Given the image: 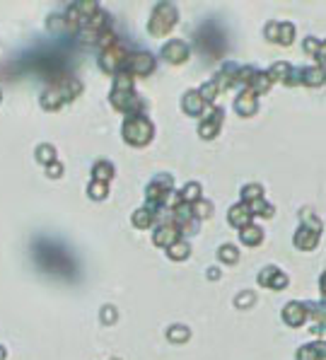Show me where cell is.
I'll return each mask as SVG.
<instances>
[{
  "instance_id": "cell-1",
  "label": "cell",
  "mask_w": 326,
  "mask_h": 360,
  "mask_svg": "<svg viewBox=\"0 0 326 360\" xmlns=\"http://www.w3.org/2000/svg\"><path fill=\"white\" fill-rule=\"evenodd\" d=\"M176 22V8L169 5V3H160L155 12H152V20H150V32L155 36H164L169 32Z\"/></svg>"
},
{
  "instance_id": "cell-2",
  "label": "cell",
  "mask_w": 326,
  "mask_h": 360,
  "mask_svg": "<svg viewBox=\"0 0 326 360\" xmlns=\"http://www.w3.org/2000/svg\"><path fill=\"white\" fill-rule=\"evenodd\" d=\"M123 138L133 145H145L152 138V123L148 119H128L123 123Z\"/></svg>"
},
{
  "instance_id": "cell-3",
  "label": "cell",
  "mask_w": 326,
  "mask_h": 360,
  "mask_svg": "<svg viewBox=\"0 0 326 360\" xmlns=\"http://www.w3.org/2000/svg\"><path fill=\"white\" fill-rule=\"evenodd\" d=\"M126 61H128V49L123 44H116L109 46L107 51L102 54V68L107 70V73H119L121 68L126 66Z\"/></svg>"
},
{
  "instance_id": "cell-4",
  "label": "cell",
  "mask_w": 326,
  "mask_h": 360,
  "mask_svg": "<svg viewBox=\"0 0 326 360\" xmlns=\"http://www.w3.org/2000/svg\"><path fill=\"white\" fill-rule=\"evenodd\" d=\"M152 68H155V56L148 54V51H141V54H135V56H128L126 66L121 68V70H126L133 77V75H148V73H152Z\"/></svg>"
},
{
  "instance_id": "cell-5",
  "label": "cell",
  "mask_w": 326,
  "mask_h": 360,
  "mask_svg": "<svg viewBox=\"0 0 326 360\" xmlns=\"http://www.w3.org/2000/svg\"><path fill=\"white\" fill-rule=\"evenodd\" d=\"M266 36H268L271 41H275V44L288 46L290 41H293V36H295V27H293V24L273 22V24H268V27H266Z\"/></svg>"
},
{
  "instance_id": "cell-6",
  "label": "cell",
  "mask_w": 326,
  "mask_h": 360,
  "mask_svg": "<svg viewBox=\"0 0 326 360\" xmlns=\"http://www.w3.org/2000/svg\"><path fill=\"white\" fill-rule=\"evenodd\" d=\"M111 102H114V107L123 114H130V111L141 109V99L138 95L130 89V92H111Z\"/></svg>"
},
{
  "instance_id": "cell-7",
  "label": "cell",
  "mask_w": 326,
  "mask_h": 360,
  "mask_svg": "<svg viewBox=\"0 0 326 360\" xmlns=\"http://www.w3.org/2000/svg\"><path fill=\"white\" fill-rule=\"evenodd\" d=\"M288 283V276L283 271H278L275 266H271V268H263L259 276V285H263V288H283V285Z\"/></svg>"
},
{
  "instance_id": "cell-8",
  "label": "cell",
  "mask_w": 326,
  "mask_h": 360,
  "mask_svg": "<svg viewBox=\"0 0 326 360\" xmlns=\"http://www.w3.org/2000/svg\"><path fill=\"white\" fill-rule=\"evenodd\" d=\"M283 319L290 324V327H300L307 322V307L302 302H290V305L283 309Z\"/></svg>"
},
{
  "instance_id": "cell-9",
  "label": "cell",
  "mask_w": 326,
  "mask_h": 360,
  "mask_svg": "<svg viewBox=\"0 0 326 360\" xmlns=\"http://www.w3.org/2000/svg\"><path fill=\"white\" fill-rule=\"evenodd\" d=\"M176 237H179V228L174 222H164L155 232V244L157 247H172L174 242H176Z\"/></svg>"
},
{
  "instance_id": "cell-10",
  "label": "cell",
  "mask_w": 326,
  "mask_h": 360,
  "mask_svg": "<svg viewBox=\"0 0 326 360\" xmlns=\"http://www.w3.org/2000/svg\"><path fill=\"white\" fill-rule=\"evenodd\" d=\"M162 56L172 63H184L189 58V46L184 41H169V44L162 49Z\"/></svg>"
},
{
  "instance_id": "cell-11",
  "label": "cell",
  "mask_w": 326,
  "mask_h": 360,
  "mask_svg": "<svg viewBox=\"0 0 326 360\" xmlns=\"http://www.w3.org/2000/svg\"><path fill=\"white\" fill-rule=\"evenodd\" d=\"M220 123H222V109H215L213 114H208L206 119H203L198 131H201L203 138H210V136H215V133L220 131Z\"/></svg>"
},
{
  "instance_id": "cell-12",
  "label": "cell",
  "mask_w": 326,
  "mask_h": 360,
  "mask_svg": "<svg viewBox=\"0 0 326 360\" xmlns=\"http://www.w3.org/2000/svg\"><path fill=\"white\" fill-rule=\"evenodd\" d=\"M229 222L235 225V228H247V225H251V213H249V206L247 203H239V206H235L232 210H229Z\"/></svg>"
},
{
  "instance_id": "cell-13",
  "label": "cell",
  "mask_w": 326,
  "mask_h": 360,
  "mask_svg": "<svg viewBox=\"0 0 326 360\" xmlns=\"http://www.w3.org/2000/svg\"><path fill=\"white\" fill-rule=\"evenodd\" d=\"M237 111L242 114V116H251L254 111H256V95L251 92V89H244L242 95L237 97Z\"/></svg>"
},
{
  "instance_id": "cell-14",
  "label": "cell",
  "mask_w": 326,
  "mask_h": 360,
  "mask_svg": "<svg viewBox=\"0 0 326 360\" xmlns=\"http://www.w3.org/2000/svg\"><path fill=\"white\" fill-rule=\"evenodd\" d=\"M206 109V104H203V99L198 97V92H186L184 95V111L189 116H201V111Z\"/></svg>"
},
{
  "instance_id": "cell-15",
  "label": "cell",
  "mask_w": 326,
  "mask_h": 360,
  "mask_svg": "<svg viewBox=\"0 0 326 360\" xmlns=\"http://www.w3.org/2000/svg\"><path fill=\"white\" fill-rule=\"evenodd\" d=\"M316 237H319V232H314V230H309V228H300L297 235H295V244L300 249H312V247H316V242H319Z\"/></svg>"
},
{
  "instance_id": "cell-16",
  "label": "cell",
  "mask_w": 326,
  "mask_h": 360,
  "mask_svg": "<svg viewBox=\"0 0 326 360\" xmlns=\"http://www.w3.org/2000/svg\"><path fill=\"white\" fill-rule=\"evenodd\" d=\"M321 358H324V343L321 341H316L312 346H304L297 353V360H321Z\"/></svg>"
},
{
  "instance_id": "cell-17",
  "label": "cell",
  "mask_w": 326,
  "mask_h": 360,
  "mask_svg": "<svg viewBox=\"0 0 326 360\" xmlns=\"http://www.w3.org/2000/svg\"><path fill=\"white\" fill-rule=\"evenodd\" d=\"M92 174H95V182L107 184L109 179L114 176V167H111V162H107V160H99V162L95 164V169H92Z\"/></svg>"
},
{
  "instance_id": "cell-18",
  "label": "cell",
  "mask_w": 326,
  "mask_h": 360,
  "mask_svg": "<svg viewBox=\"0 0 326 360\" xmlns=\"http://www.w3.org/2000/svg\"><path fill=\"white\" fill-rule=\"evenodd\" d=\"M300 80H304V85H321L324 82V70H321V66L300 70Z\"/></svg>"
},
{
  "instance_id": "cell-19",
  "label": "cell",
  "mask_w": 326,
  "mask_h": 360,
  "mask_svg": "<svg viewBox=\"0 0 326 360\" xmlns=\"http://www.w3.org/2000/svg\"><path fill=\"white\" fill-rule=\"evenodd\" d=\"M263 240V232L259 228H254V225H247V228H242V242L247 244V247H256L261 244Z\"/></svg>"
},
{
  "instance_id": "cell-20",
  "label": "cell",
  "mask_w": 326,
  "mask_h": 360,
  "mask_svg": "<svg viewBox=\"0 0 326 360\" xmlns=\"http://www.w3.org/2000/svg\"><path fill=\"white\" fill-rule=\"evenodd\" d=\"M271 87V80H268V75L266 73H254V77H251V82H249V87L254 95H263L266 89Z\"/></svg>"
},
{
  "instance_id": "cell-21",
  "label": "cell",
  "mask_w": 326,
  "mask_h": 360,
  "mask_svg": "<svg viewBox=\"0 0 326 360\" xmlns=\"http://www.w3.org/2000/svg\"><path fill=\"white\" fill-rule=\"evenodd\" d=\"M290 70H293V68L288 66V63H275V66L271 68V70H268V73H266V75H268V80H283V82H285V80H288V75H290Z\"/></svg>"
},
{
  "instance_id": "cell-22",
  "label": "cell",
  "mask_w": 326,
  "mask_h": 360,
  "mask_svg": "<svg viewBox=\"0 0 326 360\" xmlns=\"http://www.w3.org/2000/svg\"><path fill=\"white\" fill-rule=\"evenodd\" d=\"M198 196H201V186L198 184H186V189L179 194V198H181V203H196L198 201Z\"/></svg>"
},
{
  "instance_id": "cell-23",
  "label": "cell",
  "mask_w": 326,
  "mask_h": 360,
  "mask_svg": "<svg viewBox=\"0 0 326 360\" xmlns=\"http://www.w3.org/2000/svg\"><path fill=\"white\" fill-rule=\"evenodd\" d=\"M152 220H155L152 218V213L143 208V210H138V213L133 215V225H135V228H141V230H145V228H150L152 225Z\"/></svg>"
},
{
  "instance_id": "cell-24",
  "label": "cell",
  "mask_w": 326,
  "mask_h": 360,
  "mask_svg": "<svg viewBox=\"0 0 326 360\" xmlns=\"http://www.w3.org/2000/svg\"><path fill=\"white\" fill-rule=\"evenodd\" d=\"M242 196H244V201H247V203H251V201H259V198H263V189H261L259 184L244 186V189H242Z\"/></svg>"
},
{
  "instance_id": "cell-25",
  "label": "cell",
  "mask_w": 326,
  "mask_h": 360,
  "mask_svg": "<svg viewBox=\"0 0 326 360\" xmlns=\"http://www.w3.org/2000/svg\"><path fill=\"white\" fill-rule=\"evenodd\" d=\"M167 249H169V256H172V259H186V256H189V244H186V242H174L172 247H167Z\"/></svg>"
},
{
  "instance_id": "cell-26",
  "label": "cell",
  "mask_w": 326,
  "mask_h": 360,
  "mask_svg": "<svg viewBox=\"0 0 326 360\" xmlns=\"http://www.w3.org/2000/svg\"><path fill=\"white\" fill-rule=\"evenodd\" d=\"M217 95V85L215 82H208V85H203V87L198 89V97L203 99V104H210L213 99H215Z\"/></svg>"
},
{
  "instance_id": "cell-27",
  "label": "cell",
  "mask_w": 326,
  "mask_h": 360,
  "mask_svg": "<svg viewBox=\"0 0 326 360\" xmlns=\"http://www.w3.org/2000/svg\"><path fill=\"white\" fill-rule=\"evenodd\" d=\"M217 256H220V259H222L225 263H237V259H239L237 249H235V247H229V244H225V247H220V251H217Z\"/></svg>"
},
{
  "instance_id": "cell-28",
  "label": "cell",
  "mask_w": 326,
  "mask_h": 360,
  "mask_svg": "<svg viewBox=\"0 0 326 360\" xmlns=\"http://www.w3.org/2000/svg\"><path fill=\"white\" fill-rule=\"evenodd\" d=\"M210 210H213V206H210L208 201H201V198H198L196 203H191V213H194L196 218H206Z\"/></svg>"
},
{
  "instance_id": "cell-29",
  "label": "cell",
  "mask_w": 326,
  "mask_h": 360,
  "mask_svg": "<svg viewBox=\"0 0 326 360\" xmlns=\"http://www.w3.org/2000/svg\"><path fill=\"white\" fill-rule=\"evenodd\" d=\"M186 338H189V329L186 327H172L169 329V341H179V343H181V341H186Z\"/></svg>"
},
{
  "instance_id": "cell-30",
  "label": "cell",
  "mask_w": 326,
  "mask_h": 360,
  "mask_svg": "<svg viewBox=\"0 0 326 360\" xmlns=\"http://www.w3.org/2000/svg\"><path fill=\"white\" fill-rule=\"evenodd\" d=\"M89 196L92 198H104L107 196V184H102V182H92V184H89Z\"/></svg>"
},
{
  "instance_id": "cell-31",
  "label": "cell",
  "mask_w": 326,
  "mask_h": 360,
  "mask_svg": "<svg viewBox=\"0 0 326 360\" xmlns=\"http://www.w3.org/2000/svg\"><path fill=\"white\" fill-rule=\"evenodd\" d=\"M304 49H307V54H309V51L316 54V58L321 61V41H319V39H307V41H304Z\"/></svg>"
},
{
  "instance_id": "cell-32",
  "label": "cell",
  "mask_w": 326,
  "mask_h": 360,
  "mask_svg": "<svg viewBox=\"0 0 326 360\" xmlns=\"http://www.w3.org/2000/svg\"><path fill=\"white\" fill-rule=\"evenodd\" d=\"M36 157H39L41 162L51 164V162H54V148H49V145H43V148H39V150H36Z\"/></svg>"
},
{
  "instance_id": "cell-33",
  "label": "cell",
  "mask_w": 326,
  "mask_h": 360,
  "mask_svg": "<svg viewBox=\"0 0 326 360\" xmlns=\"http://www.w3.org/2000/svg\"><path fill=\"white\" fill-rule=\"evenodd\" d=\"M249 302H254V297H251L249 293H242V297H237V305H239V307L249 305Z\"/></svg>"
},
{
  "instance_id": "cell-34",
  "label": "cell",
  "mask_w": 326,
  "mask_h": 360,
  "mask_svg": "<svg viewBox=\"0 0 326 360\" xmlns=\"http://www.w3.org/2000/svg\"><path fill=\"white\" fill-rule=\"evenodd\" d=\"M104 322H114V309L111 307H104V317H102Z\"/></svg>"
},
{
  "instance_id": "cell-35",
  "label": "cell",
  "mask_w": 326,
  "mask_h": 360,
  "mask_svg": "<svg viewBox=\"0 0 326 360\" xmlns=\"http://www.w3.org/2000/svg\"><path fill=\"white\" fill-rule=\"evenodd\" d=\"M61 172H63V169H61V164H51V167H49V174H51V176L61 174Z\"/></svg>"
},
{
  "instance_id": "cell-36",
  "label": "cell",
  "mask_w": 326,
  "mask_h": 360,
  "mask_svg": "<svg viewBox=\"0 0 326 360\" xmlns=\"http://www.w3.org/2000/svg\"><path fill=\"white\" fill-rule=\"evenodd\" d=\"M3 358H5V350H3V348H0V360H3Z\"/></svg>"
}]
</instances>
